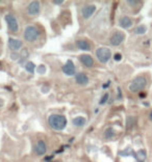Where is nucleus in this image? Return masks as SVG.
Here are the masks:
<instances>
[{
	"label": "nucleus",
	"instance_id": "6e6552de",
	"mask_svg": "<svg viewBox=\"0 0 152 162\" xmlns=\"http://www.w3.org/2000/svg\"><path fill=\"white\" fill-rule=\"evenodd\" d=\"M22 45H23V42L21 40H18V38H11L9 40V48L14 52L20 50L22 48Z\"/></svg>",
	"mask_w": 152,
	"mask_h": 162
},
{
	"label": "nucleus",
	"instance_id": "39448f33",
	"mask_svg": "<svg viewBox=\"0 0 152 162\" xmlns=\"http://www.w3.org/2000/svg\"><path fill=\"white\" fill-rule=\"evenodd\" d=\"M5 21H6L7 27H9V31L11 32H17L19 30V24L17 21L16 17L14 16L13 14H7L5 16Z\"/></svg>",
	"mask_w": 152,
	"mask_h": 162
},
{
	"label": "nucleus",
	"instance_id": "0eeeda50",
	"mask_svg": "<svg viewBox=\"0 0 152 162\" xmlns=\"http://www.w3.org/2000/svg\"><path fill=\"white\" fill-rule=\"evenodd\" d=\"M62 70H63V72L65 73L67 76H73V75H76L75 65H74V63L72 60H68L67 63L63 65Z\"/></svg>",
	"mask_w": 152,
	"mask_h": 162
},
{
	"label": "nucleus",
	"instance_id": "f257e3e1",
	"mask_svg": "<svg viewBox=\"0 0 152 162\" xmlns=\"http://www.w3.org/2000/svg\"><path fill=\"white\" fill-rule=\"evenodd\" d=\"M48 124L53 130L62 131L67 126V119L60 114H51L48 117Z\"/></svg>",
	"mask_w": 152,
	"mask_h": 162
},
{
	"label": "nucleus",
	"instance_id": "412c9836",
	"mask_svg": "<svg viewBox=\"0 0 152 162\" xmlns=\"http://www.w3.org/2000/svg\"><path fill=\"white\" fill-rule=\"evenodd\" d=\"M147 30V27L145 25H141V26L136 27V29H134V33L136 34H144Z\"/></svg>",
	"mask_w": 152,
	"mask_h": 162
},
{
	"label": "nucleus",
	"instance_id": "aec40b11",
	"mask_svg": "<svg viewBox=\"0 0 152 162\" xmlns=\"http://www.w3.org/2000/svg\"><path fill=\"white\" fill-rule=\"evenodd\" d=\"M34 69H36V65H34V63H27L26 65H25V70L27 71V72H29V73H34Z\"/></svg>",
	"mask_w": 152,
	"mask_h": 162
},
{
	"label": "nucleus",
	"instance_id": "7ed1b4c3",
	"mask_svg": "<svg viewBox=\"0 0 152 162\" xmlns=\"http://www.w3.org/2000/svg\"><path fill=\"white\" fill-rule=\"evenodd\" d=\"M96 56L100 63H106L112 57V52H110V50L108 48L101 47L96 50Z\"/></svg>",
	"mask_w": 152,
	"mask_h": 162
},
{
	"label": "nucleus",
	"instance_id": "a878e982",
	"mask_svg": "<svg viewBox=\"0 0 152 162\" xmlns=\"http://www.w3.org/2000/svg\"><path fill=\"white\" fill-rule=\"evenodd\" d=\"M38 71H39V73H45V71H46V69H45V67L44 65H41V67H39V69H38Z\"/></svg>",
	"mask_w": 152,
	"mask_h": 162
},
{
	"label": "nucleus",
	"instance_id": "c85d7f7f",
	"mask_svg": "<svg viewBox=\"0 0 152 162\" xmlns=\"http://www.w3.org/2000/svg\"><path fill=\"white\" fill-rule=\"evenodd\" d=\"M149 117H150V119H151V121H152V111H151V112H150V114H149Z\"/></svg>",
	"mask_w": 152,
	"mask_h": 162
},
{
	"label": "nucleus",
	"instance_id": "423d86ee",
	"mask_svg": "<svg viewBox=\"0 0 152 162\" xmlns=\"http://www.w3.org/2000/svg\"><path fill=\"white\" fill-rule=\"evenodd\" d=\"M124 40H125V34L122 31H118L117 30L116 32H114V34L110 38V44L113 46H119L123 43Z\"/></svg>",
	"mask_w": 152,
	"mask_h": 162
},
{
	"label": "nucleus",
	"instance_id": "1a4fd4ad",
	"mask_svg": "<svg viewBox=\"0 0 152 162\" xmlns=\"http://www.w3.org/2000/svg\"><path fill=\"white\" fill-rule=\"evenodd\" d=\"M95 11H96V6L94 4H87L82 7L81 14H82V17L85 19H89L95 13Z\"/></svg>",
	"mask_w": 152,
	"mask_h": 162
},
{
	"label": "nucleus",
	"instance_id": "20e7f679",
	"mask_svg": "<svg viewBox=\"0 0 152 162\" xmlns=\"http://www.w3.org/2000/svg\"><path fill=\"white\" fill-rule=\"evenodd\" d=\"M39 36V29L34 26H27L24 30V38L27 42H34Z\"/></svg>",
	"mask_w": 152,
	"mask_h": 162
},
{
	"label": "nucleus",
	"instance_id": "ddd939ff",
	"mask_svg": "<svg viewBox=\"0 0 152 162\" xmlns=\"http://www.w3.org/2000/svg\"><path fill=\"white\" fill-rule=\"evenodd\" d=\"M47 151V146H46V144L44 142V140H39L38 144L36 146V152L39 156H43Z\"/></svg>",
	"mask_w": 152,
	"mask_h": 162
},
{
	"label": "nucleus",
	"instance_id": "f8f14e48",
	"mask_svg": "<svg viewBox=\"0 0 152 162\" xmlns=\"http://www.w3.org/2000/svg\"><path fill=\"white\" fill-rule=\"evenodd\" d=\"M119 25L124 29H128L132 26V20L127 16H123L119 19Z\"/></svg>",
	"mask_w": 152,
	"mask_h": 162
},
{
	"label": "nucleus",
	"instance_id": "b1692460",
	"mask_svg": "<svg viewBox=\"0 0 152 162\" xmlns=\"http://www.w3.org/2000/svg\"><path fill=\"white\" fill-rule=\"evenodd\" d=\"M139 3H141V2H140V1H131V0H130V1H127V4L132 5V6H133V5H138Z\"/></svg>",
	"mask_w": 152,
	"mask_h": 162
},
{
	"label": "nucleus",
	"instance_id": "4468645a",
	"mask_svg": "<svg viewBox=\"0 0 152 162\" xmlns=\"http://www.w3.org/2000/svg\"><path fill=\"white\" fill-rule=\"evenodd\" d=\"M75 81L80 85H87L89 83V78L83 73H78V74L75 75Z\"/></svg>",
	"mask_w": 152,
	"mask_h": 162
},
{
	"label": "nucleus",
	"instance_id": "a211bd4d",
	"mask_svg": "<svg viewBox=\"0 0 152 162\" xmlns=\"http://www.w3.org/2000/svg\"><path fill=\"white\" fill-rule=\"evenodd\" d=\"M115 135V131L113 128H108L106 130L104 131V134H103V136H104L105 139H110V138L114 137Z\"/></svg>",
	"mask_w": 152,
	"mask_h": 162
},
{
	"label": "nucleus",
	"instance_id": "f3484780",
	"mask_svg": "<svg viewBox=\"0 0 152 162\" xmlns=\"http://www.w3.org/2000/svg\"><path fill=\"white\" fill-rule=\"evenodd\" d=\"M136 159L138 160V162H144L146 159V151L144 148H141L136 152Z\"/></svg>",
	"mask_w": 152,
	"mask_h": 162
},
{
	"label": "nucleus",
	"instance_id": "2eb2a0df",
	"mask_svg": "<svg viewBox=\"0 0 152 162\" xmlns=\"http://www.w3.org/2000/svg\"><path fill=\"white\" fill-rule=\"evenodd\" d=\"M76 46H77L78 49L83 50V51H90L91 50V45L85 40H77L76 41Z\"/></svg>",
	"mask_w": 152,
	"mask_h": 162
},
{
	"label": "nucleus",
	"instance_id": "bb28decb",
	"mask_svg": "<svg viewBox=\"0 0 152 162\" xmlns=\"http://www.w3.org/2000/svg\"><path fill=\"white\" fill-rule=\"evenodd\" d=\"M54 4H62V3H64L63 0H54L53 1Z\"/></svg>",
	"mask_w": 152,
	"mask_h": 162
},
{
	"label": "nucleus",
	"instance_id": "393cba45",
	"mask_svg": "<svg viewBox=\"0 0 152 162\" xmlns=\"http://www.w3.org/2000/svg\"><path fill=\"white\" fill-rule=\"evenodd\" d=\"M11 59H14V60H15V59H19V54L18 53H15V52H14V53H11Z\"/></svg>",
	"mask_w": 152,
	"mask_h": 162
},
{
	"label": "nucleus",
	"instance_id": "9b49d317",
	"mask_svg": "<svg viewBox=\"0 0 152 162\" xmlns=\"http://www.w3.org/2000/svg\"><path fill=\"white\" fill-rule=\"evenodd\" d=\"M79 60L87 68H92L94 65V59L89 54H81L80 56H79Z\"/></svg>",
	"mask_w": 152,
	"mask_h": 162
},
{
	"label": "nucleus",
	"instance_id": "cd10ccee",
	"mask_svg": "<svg viewBox=\"0 0 152 162\" xmlns=\"http://www.w3.org/2000/svg\"><path fill=\"white\" fill-rule=\"evenodd\" d=\"M140 97H146V94H140Z\"/></svg>",
	"mask_w": 152,
	"mask_h": 162
},
{
	"label": "nucleus",
	"instance_id": "f03ea898",
	"mask_svg": "<svg viewBox=\"0 0 152 162\" xmlns=\"http://www.w3.org/2000/svg\"><path fill=\"white\" fill-rule=\"evenodd\" d=\"M147 86V79L145 76H138L132 80V82L128 86V90L131 92H139L143 90Z\"/></svg>",
	"mask_w": 152,
	"mask_h": 162
},
{
	"label": "nucleus",
	"instance_id": "6ab92c4d",
	"mask_svg": "<svg viewBox=\"0 0 152 162\" xmlns=\"http://www.w3.org/2000/svg\"><path fill=\"white\" fill-rule=\"evenodd\" d=\"M136 119L134 117H127V129L128 130L133 128V126L136 125Z\"/></svg>",
	"mask_w": 152,
	"mask_h": 162
},
{
	"label": "nucleus",
	"instance_id": "9d476101",
	"mask_svg": "<svg viewBox=\"0 0 152 162\" xmlns=\"http://www.w3.org/2000/svg\"><path fill=\"white\" fill-rule=\"evenodd\" d=\"M40 9H41V5L38 1H32L30 4L27 7V13L30 15V16H37L40 14Z\"/></svg>",
	"mask_w": 152,
	"mask_h": 162
},
{
	"label": "nucleus",
	"instance_id": "dca6fc26",
	"mask_svg": "<svg viewBox=\"0 0 152 162\" xmlns=\"http://www.w3.org/2000/svg\"><path fill=\"white\" fill-rule=\"evenodd\" d=\"M72 123H73V125L76 127H82V126H85V123H87V119L82 117H74Z\"/></svg>",
	"mask_w": 152,
	"mask_h": 162
},
{
	"label": "nucleus",
	"instance_id": "4be33fe9",
	"mask_svg": "<svg viewBox=\"0 0 152 162\" xmlns=\"http://www.w3.org/2000/svg\"><path fill=\"white\" fill-rule=\"evenodd\" d=\"M108 97H110V95H108V94H105L104 96L102 97V99L100 100V105H102V104H104L105 102L108 101Z\"/></svg>",
	"mask_w": 152,
	"mask_h": 162
},
{
	"label": "nucleus",
	"instance_id": "5701e85b",
	"mask_svg": "<svg viewBox=\"0 0 152 162\" xmlns=\"http://www.w3.org/2000/svg\"><path fill=\"white\" fill-rule=\"evenodd\" d=\"M114 58H115V60H117V61H120L121 59H122V55H121L120 53H117V54H115Z\"/></svg>",
	"mask_w": 152,
	"mask_h": 162
}]
</instances>
